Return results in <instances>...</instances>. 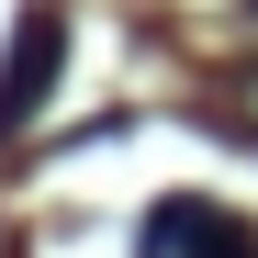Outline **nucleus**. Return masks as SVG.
<instances>
[{
  "instance_id": "obj_1",
  "label": "nucleus",
  "mask_w": 258,
  "mask_h": 258,
  "mask_svg": "<svg viewBox=\"0 0 258 258\" xmlns=\"http://www.w3.org/2000/svg\"><path fill=\"white\" fill-rule=\"evenodd\" d=\"M56 56H68V23L56 12H23V45H12V68H0V135L56 90Z\"/></svg>"
},
{
  "instance_id": "obj_2",
  "label": "nucleus",
  "mask_w": 258,
  "mask_h": 258,
  "mask_svg": "<svg viewBox=\"0 0 258 258\" xmlns=\"http://www.w3.org/2000/svg\"><path fill=\"white\" fill-rule=\"evenodd\" d=\"M157 247L168 258H258V225L225 202H157Z\"/></svg>"
}]
</instances>
